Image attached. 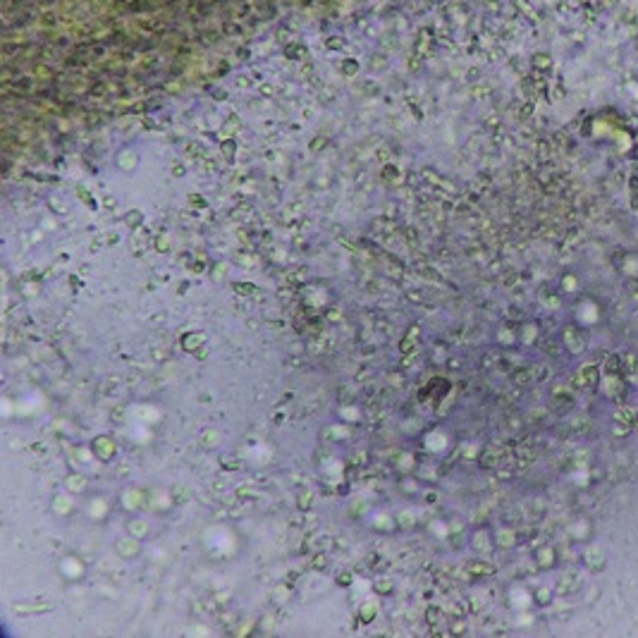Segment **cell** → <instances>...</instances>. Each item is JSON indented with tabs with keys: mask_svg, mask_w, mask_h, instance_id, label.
<instances>
[{
	"mask_svg": "<svg viewBox=\"0 0 638 638\" xmlns=\"http://www.w3.org/2000/svg\"><path fill=\"white\" fill-rule=\"evenodd\" d=\"M139 552H141V545H139V538H134V536H124L115 543V554L120 559H132Z\"/></svg>",
	"mask_w": 638,
	"mask_h": 638,
	"instance_id": "1",
	"label": "cell"
},
{
	"mask_svg": "<svg viewBox=\"0 0 638 638\" xmlns=\"http://www.w3.org/2000/svg\"><path fill=\"white\" fill-rule=\"evenodd\" d=\"M115 450H117V447H115V442H112L110 438H105V435H100V438L93 440V454L98 456L100 461H108L112 454H115Z\"/></svg>",
	"mask_w": 638,
	"mask_h": 638,
	"instance_id": "2",
	"label": "cell"
},
{
	"mask_svg": "<svg viewBox=\"0 0 638 638\" xmlns=\"http://www.w3.org/2000/svg\"><path fill=\"white\" fill-rule=\"evenodd\" d=\"M74 509V500L70 495H55L53 497V512L58 516H67Z\"/></svg>",
	"mask_w": 638,
	"mask_h": 638,
	"instance_id": "3",
	"label": "cell"
},
{
	"mask_svg": "<svg viewBox=\"0 0 638 638\" xmlns=\"http://www.w3.org/2000/svg\"><path fill=\"white\" fill-rule=\"evenodd\" d=\"M127 531H129V536H134V538H146V533H148V521L146 519H132L129 524H127Z\"/></svg>",
	"mask_w": 638,
	"mask_h": 638,
	"instance_id": "4",
	"label": "cell"
},
{
	"mask_svg": "<svg viewBox=\"0 0 638 638\" xmlns=\"http://www.w3.org/2000/svg\"><path fill=\"white\" fill-rule=\"evenodd\" d=\"M564 340H566V344L574 349V352H581L583 349V344H586V340H583V335L576 330V328H566V332H564Z\"/></svg>",
	"mask_w": 638,
	"mask_h": 638,
	"instance_id": "5",
	"label": "cell"
},
{
	"mask_svg": "<svg viewBox=\"0 0 638 638\" xmlns=\"http://www.w3.org/2000/svg\"><path fill=\"white\" fill-rule=\"evenodd\" d=\"M65 488L72 492V495L74 492H82L86 488V478L82 476V473H70V476L65 478Z\"/></svg>",
	"mask_w": 638,
	"mask_h": 638,
	"instance_id": "6",
	"label": "cell"
},
{
	"mask_svg": "<svg viewBox=\"0 0 638 638\" xmlns=\"http://www.w3.org/2000/svg\"><path fill=\"white\" fill-rule=\"evenodd\" d=\"M598 380V366H586V368L578 373V382L583 385V387H590V385H595Z\"/></svg>",
	"mask_w": 638,
	"mask_h": 638,
	"instance_id": "7",
	"label": "cell"
},
{
	"mask_svg": "<svg viewBox=\"0 0 638 638\" xmlns=\"http://www.w3.org/2000/svg\"><path fill=\"white\" fill-rule=\"evenodd\" d=\"M124 497H127V500H124V507H129V509H139V507L144 504V502H141V497H144V495H141L139 490L124 492Z\"/></svg>",
	"mask_w": 638,
	"mask_h": 638,
	"instance_id": "8",
	"label": "cell"
},
{
	"mask_svg": "<svg viewBox=\"0 0 638 638\" xmlns=\"http://www.w3.org/2000/svg\"><path fill=\"white\" fill-rule=\"evenodd\" d=\"M466 569L471 571V574H485V576H490L492 571H495V566L488 564V562H471Z\"/></svg>",
	"mask_w": 638,
	"mask_h": 638,
	"instance_id": "9",
	"label": "cell"
},
{
	"mask_svg": "<svg viewBox=\"0 0 638 638\" xmlns=\"http://www.w3.org/2000/svg\"><path fill=\"white\" fill-rule=\"evenodd\" d=\"M67 562H70V569H65V576H67V578H79V576H82L84 566L79 564L74 557H67Z\"/></svg>",
	"mask_w": 638,
	"mask_h": 638,
	"instance_id": "10",
	"label": "cell"
},
{
	"mask_svg": "<svg viewBox=\"0 0 638 638\" xmlns=\"http://www.w3.org/2000/svg\"><path fill=\"white\" fill-rule=\"evenodd\" d=\"M218 440H220L218 430H206V433H203V438H201V445H203V447H215Z\"/></svg>",
	"mask_w": 638,
	"mask_h": 638,
	"instance_id": "11",
	"label": "cell"
},
{
	"mask_svg": "<svg viewBox=\"0 0 638 638\" xmlns=\"http://www.w3.org/2000/svg\"><path fill=\"white\" fill-rule=\"evenodd\" d=\"M375 612H378L375 605H366V610H361V619H364V622H370V619H375Z\"/></svg>",
	"mask_w": 638,
	"mask_h": 638,
	"instance_id": "12",
	"label": "cell"
},
{
	"mask_svg": "<svg viewBox=\"0 0 638 638\" xmlns=\"http://www.w3.org/2000/svg\"><path fill=\"white\" fill-rule=\"evenodd\" d=\"M96 512H98V516L103 514V512H105V502H103V500H98V502H93V504H91V514L96 516Z\"/></svg>",
	"mask_w": 638,
	"mask_h": 638,
	"instance_id": "13",
	"label": "cell"
}]
</instances>
